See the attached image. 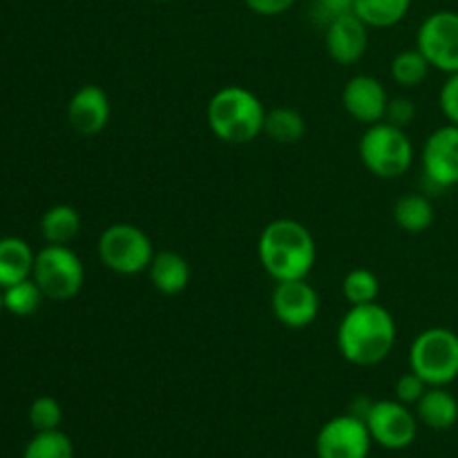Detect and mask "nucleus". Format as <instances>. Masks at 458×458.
<instances>
[{
	"instance_id": "1",
	"label": "nucleus",
	"mask_w": 458,
	"mask_h": 458,
	"mask_svg": "<svg viewBox=\"0 0 458 458\" xmlns=\"http://www.w3.org/2000/svg\"><path fill=\"white\" fill-rule=\"evenodd\" d=\"M398 329L392 311L383 304L349 307L335 331V343L347 362L356 367H374L396 347Z\"/></svg>"
},
{
	"instance_id": "2",
	"label": "nucleus",
	"mask_w": 458,
	"mask_h": 458,
	"mask_svg": "<svg viewBox=\"0 0 458 458\" xmlns=\"http://www.w3.org/2000/svg\"><path fill=\"white\" fill-rule=\"evenodd\" d=\"M258 259L276 282L307 280L318 259L311 231L298 219H273L258 240Z\"/></svg>"
},
{
	"instance_id": "3",
	"label": "nucleus",
	"mask_w": 458,
	"mask_h": 458,
	"mask_svg": "<svg viewBox=\"0 0 458 458\" xmlns=\"http://www.w3.org/2000/svg\"><path fill=\"white\" fill-rule=\"evenodd\" d=\"M267 110L258 94L242 85H226L210 97L206 106V123L224 143L242 146L264 134Z\"/></svg>"
},
{
	"instance_id": "4",
	"label": "nucleus",
	"mask_w": 458,
	"mask_h": 458,
	"mask_svg": "<svg viewBox=\"0 0 458 458\" xmlns=\"http://www.w3.org/2000/svg\"><path fill=\"white\" fill-rule=\"evenodd\" d=\"M362 165L378 179H398L414 164V143L403 128L380 121L367 125L358 141Z\"/></svg>"
},
{
	"instance_id": "5",
	"label": "nucleus",
	"mask_w": 458,
	"mask_h": 458,
	"mask_svg": "<svg viewBox=\"0 0 458 458\" xmlns=\"http://www.w3.org/2000/svg\"><path fill=\"white\" fill-rule=\"evenodd\" d=\"M410 369L429 387H447L458 378V334L445 327L420 331L410 349Z\"/></svg>"
},
{
	"instance_id": "6",
	"label": "nucleus",
	"mask_w": 458,
	"mask_h": 458,
	"mask_svg": "<svg viewBox=\"0 0 458 458\" xmlns=\"http://www.w3.org/2000/svg\"><path fill=\"white\" fill-rule=\"evenodd\" d=\"M97 253L103 267L116 276H139L148 271L155 249L150 237L134 224H112L98 235Z\"/></svg>"
},
{
	"instance_id": "7",
	"label": "nucleus",
	"mask_w": 458,
	"mask_h": 458,
	"mask_svg": "<svg viewBox=\"0 0 458 458\" xmlns=\"http://www.w3.org/2000/svg\"><path fill=\"white\" fill-rule=\"evenodd\" d=\"M31 277L45 298L65 302L83 289L85 267L67 244H47L36 253Z\"/></svg>"
},
{
	"instance_id": "8",
	"label": "nucleus",
	"mask_w": 458,
	"mask_h": 458,
	"mask_svg": "<svg viewBox=\"0 0 458 458\" xmlns=\"http://www.w3.org/2000/svg\"><path fill=\"white\" fill-rule=\"evenodd\" d=\"M416 47L443 74L458 72V12H434L420 22Z\"/></svg>"
},
{
	"instance_id": "9",
	"label": "nucleus",
	"mask_w": 458,
	"mask_h": 458,
	"mask_svg": "<svg viewBox=\"0 0 458 458\" xmlns=\"http://www.w3.org/2000/svg\"><path fill=\"white\" fill-rule=\"evenodd\" d=\"M365 423L374 443L385 450H405L419 432V419L411 414L410 405H403L401 401L371 403Z\"/></svg>"
},
{
	"instance_id": "10",
	"label": "nucleus",
	"mask_w": 458,
	"mask_h": 458,
	"mask_svg": "<svg viewBox=\"0 0 458 458\" xmlns=\"http://www.w3.org/2000/svg\"><path fill=\"white\" fill-rule=\"evenodd\" d=\"M367 423L356 414H343L327 420L316 438L318 458H367L371 452Z\"/></svg>"
},
{
	"instance_id": "11",
	"label": "nucleus",
	"mask_w": 458,
	"mask_h": 458,
	"mask_svg": "<svg viewBox=\"0 0 458 458\" xmlns=\"http://www.w3.org/2000/svg\"><path fill=\"white\" fill-rule=\"evenodd\" d=\"M420 165L432 188L445 191L458 186V125H441L429 134L420 152Z\"/></svg>"
},
{
	"instance_id": "12",
	"label": "nucleus",
	"mask_w": 458,
	"mask_h": 458,
	"mask_svg": "<svg viewBox=\"0 0 458 458\" xmlns=\"http://www.w3.org/2000/svg\"><path fill=\"white\" fill-rule=\"evenodd\" d=\"M271 309L280 325L289 329H307L320 313V295L307 280L276 282Z\"/></svg>"
},
{
	"instance_id": "13",
	"label": "nucleus",
	"mask_w": 458,
	"mask_h": 458,
	"mask_svg": "<svg viewBox=\"0 0 458 458\" xmlns=\"http://www.w3.org/2000/svg\"><path fill=\"white\" fill-rule=\"evenodd\" d=\"M389 94L378 79L369 74H356L344 83L343 106L353 121L374 125L385 121Z\"/></svg>"
},
{
	"instance_id": "14",
	"label": "nucleus",
	"mask_w": 458,
	"mask_h": 458,
	"mask_svg": "<svg viewBox=\"0 0 458 458\" xmlns=\"http://www.w3.org/2000/svg\"><path fill=\"white\" fill-rule=\"evenodd\" d=\"M110 97L98 85H81L67 103V121L81 137H94L110 123Z\"/></svg>"
},
{
	"instance_id": "15",
	"label": "nucleus",
	"mask_w": 458,
	"mask_h": 458,
	"mask_svg": "<svg viewBox=\"0 0 458 458\" xmlns=\"http://www.w3.org/2000/svg\"><path fill=\"white\" fill-rule=\"evenodd\" d=\"M369 45V27L356 16L344 13L325 27V47L331 61L338 65H353L367 54Z\"/></svg>"
},
{
	"instance_id": "16",
	"label": "nucleus",
	"mask_w": 458,
	"mask_h": 458,
	"mask_svg": "<svg viewBox=\"0 0 458 458\" xmlns=\"http://www.w3.org/2000/svg\"><path fill=\"white\" fill-rule=\"evenodd\" d=\"M152 286L164 295H177L191 284V264L174 250H159L148 267Z\"/></svg>"
},
{
	"instance_id": "17",
	"label": "nucleus",
	"mask_w": 458,
	"mask_h": 458,
	"mask_svg": "<svg viewBox=\"0 0 458 458\" xmlns=\"http://www.w3.org/2000/svg\"><path fill=\"white\" fill-rule=\"evenodd\" d=\"M416 419L429 429L445 432L458 420V401L445 387H429L416 403Z\"/></svg>"
},
{
	"instance_id": "18",
	"label": "nucleus",
	"mask_w": 458,
	"mask_h": 458,
	"mask_svg": "<svg viewBox=\"0 0 458 458\" xmlns=\"http://www.w3.org/2000/svg\"><path fill=\"white\" fill-rule=\"evenodd\" d=\"M36 253L21 237L0 240V289L27 280L34 273Z\"/></svg>"
},
{
	"instance_id": "19",
	"label": "nucleus",
	"mask_w": 458,
	"mask_h": 458,
	"mask_svg": "<svg viewBox=\"0 0 458 458\" xmlns=\"http://www.w3.org/2000/svg\"><path fill=\"white\" fill-rule=\"evenodd\" d=\"M394 222L405 233L419 235L434 224V206L420 192H407L394 204Z\"/></svg>"
},
{
	"instance_id": "20",
	"label": "nucleus",
	"mask_w": 458,
	"mask_h": 458,
	"mask_svg": "<svg viewBox=\"0 0 458 458\" xmlns=\"http://www.w3.org/2000/svg\"><path fill=\"white\" fill-rule=\"evenodd\" d=\"M81 231V215L74 206L56 204L40 217V235L47 244H70Z\"/></svg>"
},
{
	"instance_id": "21",
	"label": "nucleus",
	"mask_w": 458,
	"mask_h": 458,
	"mask_svg": "<svg viewBox=\"0 0 458 458\" xmlns=\"http://www.w3.org/2000/svg\"><path fill=\"white\" fill-rule=\"evenodd\" d=\"M411 0H353V13L374 30L398 25L410 13Z\"/></svg>"
},
{
	"instance_id": "22",
	"label": "nucleus",
	"mask_w": 458,
	"mask_h": 458,
	"mask_svg": "<svg viewBox=\"0 0 458 458\" xmlns=\"http://www.w3.org/2000/svg\"><path fill=\"white\" fill-rule=\"evenodd\" d=\"M307 132V121L293 107H273L264 119V134L280 146H293Z\"/></svg>"
},
{
	"instance_id": "23",
	"label": "nucleus",
	"mask_w": 458,
	"mask_h": 458,
	"mask_svg": "<svg viewBox=\"0 0 458 458\" xmlns=\"http://www.w3.org/2000/svg\"><path fill=\"white\" fill-rule=\"evenodd\" d=\"M429 65L428 58L423 56L419 47L414 49H403L396 56L392 58V79L394 83L401 85V88H419L425 79H428Z\"/></svg>"
},
{
	"instance_id": "24",
	"label": "nucleus",
	"mask_w": 458,
	"mask_h": 458,
	"mask_svg": "<svg viewBox=\"0 0 458 458\" xmlns=\"http://www.w3.org/2000/svg\"><path fill=\"white\" fill-rule=\"evenodd\" d=\"M45 300L43 291L36 284L34 277H27V280L16 282V284L3 289V307L4 311H9L12 316L27 318L31 313L38 311L40 302Z\"/></svg>"
},
{
	"instance_id": "25",
	"label": "nucleus",
	"mask_w": 458,
	"mask_h": 458,
	"mask_svg": "<svg viewBox=\"0 0 458 458\" xmlns=\"http://www.w3.org/2000/svg\"><path fill=\"white\" fill-rule=\"evenodd\" d=\"M380 282L378 276L369 268H353L344 276L343 280V295L349 302V307L358 304H371L378 300Z\"/></svg>"
},
{
	"instance_id": "26",
	"label": "nucleus",
	"mask_w": 458,
	"mask_h": 458,
	"mask_svg": "<svg viewBox=\"0 0 458 458\" xmlns=\"http://www.w3.org/2000/svg\"><path fill=\"white\" fill-rule=\"evenodd\" d=\"M22 458H74V445L61 429L36 432L25 445Z\"/></svg>"
},
{
	"instance_id": "27",
	"label": "nucleus",
	"mask_w": 458,
	"mask_h": 458,
	"mask_svg": "<svg viewBox=\"0 0 458 458\" xmlns=\"http://www.w3.org/2000/svg\"><path fill=\"white\" fill-rule=\"evenodd\" d=\"M63 420L61 403L52 396L36 398L30 405V425L36 432H49V429H58Z\"/></svg>"
},
{
	"instance_id": "28",
	"label": "nucleus",
	"mask_w": 458,
	"mask_h": 458,
	"mask_svg": "<svg viewBox=\"0 0 458 458\" xmlns=\"http://www.w3.org/2000/svg\"><path fill=\"white\" fill-rule=\"evenodd\" d=\"M311 18L318 25L327 27L334 22L335 18L344 16V13L353 12V0H311Z\"/></svg>"
},
{
	"instance_id": "29",
	"label": "nucleus",
	"mask_w": 458,
	"mask_h": 458,
	"mask_svg": "<svg viewBox=\"0 0 458 458\" xmlns=\"http://www.w3.org/2000/svg\"><path fill=\"white\" fill-rule=\"evenodd\" d=\"M429 385L420 378L416 371H407L398 378L396 383V401H401L403 405H416V403L423 398V394L428 392Z\"/></svg>"
},
{
	"instance_id": "30",
	"label": "nucleus",
	"mask_w": 458,
	"mask_h": 458,
	"mask_svg": "<svg viewBox=\"0 0 458 458\" xmlns=\"http://www.w3.org/2000/svg\"><path fill=\"white\" fill-rule=\"evenodd\" d=\"M414 119H416V106L411 98L407 97L389 98L387 112H385V121H387V123L405 130L407 125L414 123Z\"/></svg>"
},
{
	"instance_id": "31",
	"label": "nucleus",
	"mask_w": 458,
	"mask_h": 458,
	"mask_svg": "<svg viewBox=\"0 0 458 458\" xmlns=\"http://www.w3.org/2000/svg\"><path fill=\"white\" fill-rule=\"evenodd\" d=\"M438 103H441V112L445 114V119L458 125V72L447 74V81L438 94Z\"/></svg>"
},
{
	"instance_id": "32",
	"label": "nucleus",
	"mask_w": 458,
	"mask_h": 458,
	"mask_svg": "<svg viewBox=\"0 0 458 458\" xmlns=\"http://www.w3.org/2000/svg\"><path fill=\"white\" fill-rule=\"evenodd\" d=\"M298 0H244L246 7L258 16H280L289 12Z\"/></svg>"
},
{
	"instance_id": "33",
	"label": "nucleus",
	"mask_w": 458,
	"mask_h": 458,
	"mask_svg": "<svg viewBox=\"0 0 458 458\" xmlns=\"http://www.w3.org/2000/svg\"><path fill=\"white\" fill-rule=\"evenodd\" d=\"M4 311V307H3V289H0V313Z\"/></svg>"
},
{
	"instance_id": "34",
	"label": "nucleus",
	"mask_w": 458,
	"mask_h": 458,
	"mask_svg": "<svg viewBox=\"0 0 458 458\" xmlns=\"http://www.w3.org/2000/svg\"><path fill=\"white\" fill-rule=\"evenodd\" d=\"M157 3H168V0H157Z\"/></svg>"
}]
</instances>
